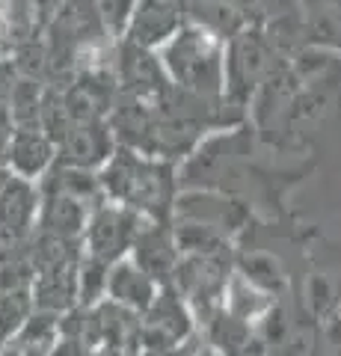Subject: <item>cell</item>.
I'll return each instance as SVG.
<instances>
[{
  "instance_id": "7a4b0ae2",
  "label": "cell",
  "mask_w": 341,
  "mask_h": 356,
  "mask_svg": "<svg viewBox=\"0 0 341 356\" xmlns=\"http://www.w3.org/2000/svg\"><path fill=\"white\" fill-rule=\"evenodd\" d=\"M9 163L15 166L18 172H39L42 166L48 163V143L39 137V134L33 131H18L13 143H9Z\"/></svg>"
},
{
  "instance_id": "3957f363",
  "label": "cell",
  "mask_w": 341,
  "mask_h": 356,
  "mask_svg": "<svg viewBox=\"0 0 341 356\" xmlns=\"http://www.w3.org/2000/svg\"><path fill=\"white\" fill-rule=\"evenodd\" d=\"M6 181H9V175H6L3 170H0V191H3V184H6Z\"/></svg>"
},
{
  "instance_id": "6da1fadb",
  "label": "cell",
  "mask_w": 341,
  "mask_h": 356,
  "mask_svg": "<svg viewBox=\"0 0 341 356\" xmlns=\"http://www.w3.org/2000/svg\"><path fill=\"white\" fill-rule=\"evenodd\" d=\"M30 187L21 178H9L0 191V241L3 238H15L27 229L30 214H33V202H30Z\"/></svg>"
}]
</instances>
